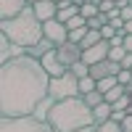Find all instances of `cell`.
I'll list each match as a JSON object with an SVG mask.
<instances>
[{"label":"cell","mask_w":132,"mask_h":132,"mask_svg":"<svg viewBox=\"0 0 132 132\" xmlns=\"http://www.w3.org/2000/svg\"><path fill=\"white\" fill-rule=\"evenodd\" d=\"M50 95V74L40 58L16 56L0 69V114L32 116Z\"/></svg>","instance_id":"obj_1"},{"label":"cell","mask_w":132,"mask_h":132,"mask_svg":"<svg viewBox=\"0 0 132 132\" xmlns=\"http://www.w3.org/2000/svg\"><path fill=\"white\" fill-rule=\"evenodd\" d=\"M45 122L56 132H77L82 127L95 124V114L85 103L82 95H74V98H63V101H53Z\"/></svg>","instance_id":"obj_2"},{"label":"cell","mask_w":132,"mask_h":132,"mask_svg":"<svg viewBox=\"0 0 132 132\" xmlns=\"http://www.w3.org/2000/svg\"><path fill=\"white\" fill-rule=\"evenodd\" d=\"M0 32L11 37V42H16L21 48H29V45H37L40 40H45V32H42V21L37 19L35 8L27 5L19 16L13 19H3L0 21Z\"/></svg>","instance_id":"obj_3"},{"label":"cell","mask_w":132,"mask_h":132,"mask_svg":"<svg viewBox=\"0 0 132 132\" xmlns=\"http://www.w3.org/2000/svg\"><path fill=\"white\" fill-rule=\"evenodd\" d=\"M0 132H56V129L32 114V116H3Z\"/></svg>","instance_id":"obj_4"},{"label":"cell","mask_w":132,"mask_h":132,"mask_svg":"<svg viewBox=\"0 0 132 132\" xmlns=\"http://www.w3.org/2000/svg\"><path fill=\"white\" fill-rule=\"evenodd\" d=\"M74 95H82V93H79V77L71 69L61 77H50V98L53 101H63V98H74Z\"/></svg>","instance_id":"obj_5"},{"label":"cell","mask_w":132,"mask_h":132,"mask_svg":"<svg viewBox=\"0 0 132 132\" xmlns=\"http://www.w3.org/2000/svg\"><path fill=\"white\" fill-rule=\"evenodd\" d=\"M56 53H58V58L63 61V66H71L77 63V61H82V53H85V48L79 45V42H71V40H66V42H61V45H56Z\"/></svg>","instance_id":"obj_6"},{"label":"cell","mask_w":132,"mask_h":132,"mask_svg":"<svg viewBox=\"0 0 132 132\" xmlns=\"http://www.w3.org/2000/svg\"><path fill=\"white\" fill-rule=\"evenodd\" d=\"M42 32H45V37L53 42V45H61V42L69 40V27H66L63 21H58V19L42 21Z\"/></svg>","instance_id":"obj_7"},{"label":"cell","mask_w":132,"mask_h":132,"mask_svg":"<svg viewBox=\"0 0 132 132\" xmlns=\"http://www.w3.org/2000/svg\"><path fill=\"white\" fill-rule=\"evenodd\" d=\"M108 50H111V42L108 40H101V42H95V45H90V48H85V53H82V61L85 63H98V61H106L108 58Z\"/></svg>","instance_id":"obj_8"},{"label":"cell","mask_w":132,"mask_h":132,"mask_svg":"<svg viewBox=\"0 0 132 132\" xmlns=\"http://www.w3.org/2000/svg\"><path fill=\"white\" fill-rule=\"evenodd\" d=\"M119 71H122V63H116L111 58H106V61H98L90 66V77L93 79H103V77H116Z\"/></svg>","instance_id":"obj_9"},{"label":"cell","mask_w":132,"mask_h":132,"mask_svg":"<svg viewBox=\"0 0 132 132\" xmlns=\"http://www.w3.org/2000/svg\"><path fill=\"white\" fill-rule=\"evenodd\" d=\"M40 61H42V66H45V71H48L50 77H61V74H66V71H69V66H63V61L58 58L56 48H53V50H48Z\"/></svg>","instance_id":"obj_10"},{"label":"cell","mask_w":132,"mask_h":132,"mask_svg":"<svg viewBox=\"0 0 132 132\" xmlns=\"http://www.w3.org/2000/svg\"><path fill=\"white\" fill-rule=\"evenodd\" d=\"M24 53H27V48H21V45H16V42H11V37L0 32V63H5V61L16 58V56H24Z\"/></svg>","instance_id":"obj_11"},{"label":"cell","mask_w":132,"mask_h":132,"mask_svg":"<svg viewBox=\"0 0 132 132\" xmlns=\"http://www.w3.org/2000/svg\"><path fill=\"white\" fill-rule=\"evenodd\" d=\"M32 8H35V13H37L40 21H50V19L58 16V3L56 0H37Z\"/></svg>","instance_id":"obj_12"},{"label":"cell","mask_w":132,"mask_h":132,"mask_svg":"<svg viewBox=\"0 0 132 132\" xmlns=\"http://www.w3.org/2000/svg\"><path fill=\"white\" fill-rule=\"evenodd\" d=\"M27 5H29L27 0H0V21H3V19H13V16H19Z\"/></svg>","instance_id":"obj_13"},{"label":"cell","mask_w":132,"mask_h":132,"mask_svg":"<svg viewBox=\"0 0 132 132\" xmlns=\"http://www.w3.org/2000/svg\"><path fill=\"white\" fill-rule=\"evenodd\" d=\"M77 13H79V5L69 0V3H58V16H56V19L66 24V21H69V19H74Z\"/></svg>","instance_id":"obj_14"},{"label":"cell","mask_w":132,"mask_h":132,"mask_svg":"<svg viewBox=\"0 0 132 132\" xmlns=\"http://www.w3.org/2000/svg\"><path fill=\"white\" fill-rule=\"evenodd\" d=\"M53 48H56V45H53V42L45 37V40H40L37 45H29V48H27V56H32V58H42V56H45L48 50H53Z\"/></svg>","instance_id":"obj_15"},{"label":"cell","mask_w":132,"mask_h":132,"mask_svg":"<svg viewBox=\"0 0 132 132\" xmlns=\"http://www.w3.org/2000/svg\"><path fill=\"white\" fill-rule=\"evenodd\" d=\"M93 114H95V124H101V122H106V119H111L114 108H111L108 101H103V103H98V106L93 108Z\"/></svg>","instance_id":"obj_16"},{"label":"cell","mask_w":132,"mask_h":132,"mask_svg":"<svg viewBox=\"0 0 132 132\" xmlns=\"http://www.w3.org/2000/svg\"><path fill=\"white\" fill-rule=\"evenodd\" d=\"M122 95H129V93H127V85H114L108 93H103V98H106L108 103H116Z\"/></svg>","instance_id":"obj_17"},{"label":"cell","mask_w":132,"mask_h":132,"mask_svg":"<svg viewBox=\"0 0 132 132\" xmlns=\"http://www.w3.org/2000/svg\"><path fill=\"white\" fill-rule=\"evenodd\" d=\"M93 90H98V79H93L90 74H87V77H79V93L87 95V93H93Z\"/></svg>","instance_id":"obj_18"},{"label":"cell","mask_w":132,"mask_h":132,"mask_svg":"<svg viewBox=\"0 0 132 132\" xmlns=\"http://www.w3.org/2000/svg\"><path fill=\"white\" fill-rule=\"evenodd\" d=\"M79 13H82L85 19L98 16V13H101V8H98V0H93V3H82V5H79Z\"/></svg>","instance_id":"obj_19"},{"label":"cell","mask_w":132,"mask_h":132,"mask_svg":"<svg viewBox=\"0 0 132 132\" xmlns=\"http://www.w3.org/2000/svg\"><path fill=\"white\" fill-rule=\"evenodd\" d=\"M95 127H98V132H122V122H116V119H106Z\"/></svg>","instance_id":"obj_20"},{"label":"cell","mask_w":132,"mask_h":132,"mask_svg":"<svg viewBox=\"0 0 132 132\" xmlns=\"http://www.w3.org/2000/svg\"><path fill=\"white\" fill-rule=\"evenodd\" d=\"M101 40H103L101 29H90V32L85 35V40L79 42V45H82V48H90V45H95V42H101Z\"/></svg>","instance_id":"obj_21"},{"label":"cell","mask_w":132,"mask_h":132,"mask_svg":"<svg viewBox=\"0 0 132 132\" xmlns=\"http://www.w3.org/2000/svg\"><path fill=\"white\" fill-rule=\"evenodd\" d=\"M82 98H85V103L90 106V108H95L98 103H103V101H106V98H103V93H101V90H93V93H87V95H82Z\"/></svg>","instance_id":"obj_22"},{"label":"cell","mask_w":132,"mask_h":132,"mask_svg":"<svg viewBox=\"0 0 132 132\" xmlns=\"http://www.w3.org/2000/svg\"><path fill=\"white\" fill-rule=\"evenodd\" d=\"M114 85H119L116 77H103V79H98V90H101V93H108Z\"/></svg>","instance_id":"obj_23"},{"label":"cell","mask_w":132,"mask_h":132,"mask_svg":"<svg viewBox=\"0 0 132 132\" xmlns=\"http://www.w3.org/2000/svg\"><path fill=\"white\" fill-rule=\"evenodd\" d=\"M124 56H127V48H124V45H119V48H111V50H108V58L116 61V63H122Z\"/></svg>","instance_id":"obj_24"},{"label":"cell","mask_w":132,"mask_h":132,"mask_svg":"<svg viewBox=\"0 0 132 132\" xmlns=\"http://www.w3.org/2000/svg\"><path fill=\"white\" fill-rule=\"evenodd\" d=\"M87 32H90V27H79V29H71V32H69V40H71V42H82Z\"/></svg>","instance_id":"obj_25"},{"label":"cell","mask_w":132,"mask_h":132,"mask_svg":"<svg viewBox=\"0 0 132 132\" xmlns=\"http://www.w3.org/2000/svg\"><path fill=\"white\" fill-rule=\"evenodd\" d=\"M71 71H74L77 77H87V74H90V63H85V61H77V63L71 66Z\"/></svg>","instance_id":"obj_26"},{"label":"cell","mask_w":132,"mask_h":132,"mask_svg":"<svg viewBox=\"0 0 132 132\" xmlns=\"http://www.w3.org/2000/svg\"><path fill=\"white\" fill-rule=\"evenodd\" d=\"M116 79H119V85H129L132 82V69H122L116 74Z\"/></svg>","instance_id":"obj_27"},{"label":"cell","mask_w":132,"mask_h":132,"mask_svg":"<svg viewBox=\"0 0 132 132\" xmlns=\"http://www.w3.org/2000/svg\"><path fill=\"white\" fill-rule=\"evenodd\" d=\"M98 8H101L103 13H111V11L116 8V0H98Z\"/></svg>","instance_id":"obj_28"},{"label":"cell","mask_w":132,"mask_h":132,"mask_svg":"<svg viewBox=\"0 0 132 132\" xmlns=\"http://www.w3.org/2000/svg\"><path fill=\"white\" fill-rule=\"evenodd\" d=\"M101 35H103V40H111V37L116 35V29H114L111 24H106V27H101Z\"/></svg>","instance_id":"obj_29"},{"label":"cell","mask_w":132,"mask_h":132,"mask_svg":"<svg viewBox=\"0 0 132 132\" xmlns=\"http://www.w3.org/2000/svg\"><path fill=\"white\" fill-rule=\"evenodd\" d=\"M122 132H132V114H127L122 119Z\"/></svg>","instance_id":"obj_30"},{"label":"cell","mask_w":132,"mask_h":132,"mask_svg":"<svg viewBox=\"0 0 132 132\" xmlns=\"http://www.w3.org/2000/svg\"><path fill=\"white\" fill-rule=\"evenodd\" d=\"M124 48H127V53H132V35L124 37Z\"/></svg>","instance_id":"obj_31"},{"label":"cell","mask_w":132,"mask_h":132,"mask_svg":"<svg viewBox=\"0 0 132 132\" xmlns=\"http://www.w3.org/2000/svg\"><path fill=\"white\" fill-rule=\"evenodd\" d=\"M77 132H98V127H95V124H90V127H82V129H77Z\"/></svg>","instance_id":"obj_32"},{"label":"cell","mask_w":132,"mask_h":132,"mask_svg":"<svg viewBox=\"0 0 132 132\" xmlns=\"http://www.w3.org/2000/svg\"><path fill=\"white\" fill-rule=\"evenodd\" d=\"M124 32H127V35H132V19H129V21H124Z\"/></svg>","instance_id":"obj_33"},{"label":"cell","mask_w":132,"mask_h":132,"mask_svg":"<svg viewBox=\"0 0 132 132\" xmlns=\"http://www.w3.org/2000/svg\"><path fill=\"white\" fill-rule=\"evenodd\" d=\"M27 3H29V5H35V3H37V0H27Z\"/></svg>","instance_id":"obj_34"},{"label":"cell","mask_w":132,"mask_h":132,"mask_svg":"<svg viewBox=\"0 0 132 132\" xmlns=\"http://www.w3.org/2000/svg\"><path fill=\"white\" fill-rule=\"evenodd\" d=\"M56 3H69V0H56Z\"/></svg>","instance_id":"obj_35"},{"label":"cell","mask_w":132,"mask_h":132,"mask_svg":"<svg viewBox=\"0 0 132 132\" xmlns=\"http://www.w3.org/2000/svg\"><path fill=\"white\" fill-rule=\"evenodd\" d=\"M127 3H129V5H132V0H127Z\"/></svg>","instance_id":"obj_36"}]
</instances>
